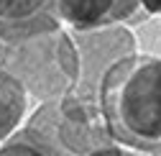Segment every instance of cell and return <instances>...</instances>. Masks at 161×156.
Instances as JSON below:
<instances>
[{
	"label": "cell",
	"mask_w": 161,
	"mask_h": 156,
	"mask_svg": "<svg viewBox=\"0 0 161 156\" xmlns=\"http://www.w3.org/2000/svg\"><path fill=\"white\" fill-rule=\"evenodd\" d=\"M103 120L110 138L138 153H161V59L128 54L100 80Z\"/></svg>",
	"instance_id": "cell-1"
},
{
	"label": "cell",
	"mask_w": 161,
	"mask_h": 156,
	"mask_svg": "<svg viewBox=\"0 0 161 156\" xmlns=\"http://www.w3.org/2000/svg\"><path fill=\"white\" fill-rule=\"evenodd\" d=\"M158 156H161V153H158Z\"/></svg>",
	"instance_id": "cell-9"
},
{
	"label": "cell",
	"mask_w": 161,
	"mask_h": 156,
	"mask_svg": "<svg viewBox=\"0 0 161 156\" xmlns=\"http://www.w3.org/2000/svg\"><path fill=\"white\" fill-rule=\"evenodd\" d=\"M72 36L79 49V62H82V74H79V85L74 87V92L85 97H97L103 74L118 59L136 54V38L130 36V31L120 26L90 31V33H72Z\"/></svg>",
	"instance_id": "cell-3"
},
{
	"label": "cell",
	"mask_w": 161,
	"mask_h": 156,
	"mask_svg": "<svg viewBox=\"0 0 161 156\" xmlns=\"http://www.w3.org/2000/svg\"><path fill=\"white\" fill-rule=\"evenodd\" d=\"M136 13H143L138 0H59V21L74 33L113 28L123 21H141Z\"/></svg>",
	"instance_id": "cell-5"
},
{
	"label": "cell",
	"mask_w": 161,
	"mask_h": 156,
	"mask_svg": "<svg viewBox=\"0 0 161 156\" xmlns=\"http://www.w3.org/2000/svg\"><path fill=\"white\" fill-rule=\"evenodd\" d=\"M146 15H161V0H138Z\"/></svg>",
	"instance_id": "cell-8"
},
{
	"label": "cell",
	"mask_w": 161,
	"mask_h": 156,
	"mask_svg": "<svg viewBox=\"0 0 161 156\" xmlns=\"http://www.w3.org/2000/svg\"><path fill=\"white\" fill-rule=\"evenodd\" d=\"M26 110H28V92L18 80H13L8 72L0 69V143H5L21 128Z\"/></svg>",
	"instance_id": "cell-6"
},
{
	"label": "cell",
	"mask_w": 161,
	"mask_h": 156,
	"mask_svg": "<svg viewBox=\"0 0 161 156\" xmlns=\"http://www.w3.org/2000/svg\"><path fill=\"white\" fill-rule=\"evenodd\" d=\"M90 156H136V151L123 148V146H118V143H110V146H103V148L92 151Z\"/></svg>",
	"instance_id": "cell-7"
},
{
	"label": "cell",
	"mask_w": 161,
	"mask_h": 156,
	"mask_svg": "<svg viewBox=\"0 0 161 156\" xmlns=\"http://www.w3.org/2000/svg\"><path fill=\"white\" fill-rule=\"evenodd\" d=\"M62 31L59 0H0V41L21 44Z\"/></svg>",
	"instance_id": "cell-4"
},
{
	"label": "cell",
	"mask_w": 161,
	"mask_h": 156,
	"mask_svg": "<svg viewBox=\"0 0 161 156\" xmlns=\"http://www.w3.org/2000/svg\"><path fill=\"white\" fill-rule=\"evenodd\" d=\"M0 69L18 80L36 100L59 103L79 85L82 62L74 36L54 31L21 44L0 41Z\"/></svg>",
	"instance_id": "cell-2"
}]
</instances>
